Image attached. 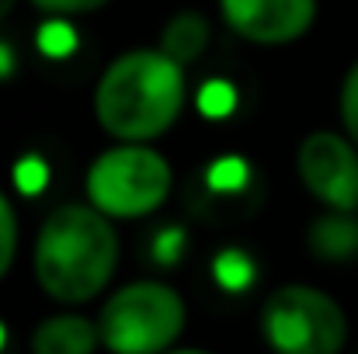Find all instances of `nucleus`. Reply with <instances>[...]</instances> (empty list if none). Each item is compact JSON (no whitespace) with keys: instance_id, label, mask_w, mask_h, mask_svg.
I'll list each match as a JSON object with an SVG mask.
<instances>
[{"instance_id":"nucleus-1","label":"nucleus","mask_w":358,"mask_h":354,"mask_svg":"<svg viewBox=\"0 0 358 354\" xmlns=\"http://www.w3.org/2000/svg\"><path fill=\"white\" fill-rule=\"evenodd\" d=\"M119 267V233L94 205L52 209L35 239V278L63 306H84L105 292Z\"/></svg>"},{"instance_id":"nucleus-2","label":"nucleus","mask_w":358,"mask_h":354,"mask_svg":"<svg viewBox=\"0 0 358 354\" xmlns=\"http://www.w3.org/2000/svg\"><path fill=\"white\" fill-rule=\"evenodd\" d=\"M185 105V70L160 49H132L98 80L94 112L108 135L150 142L164 135Z\"/></svg>"},{"instance_id":"nucleus-3","label":"nucleus","mask_w":358,"mask_h":354,"mask_svg":"<svg viewBox=\"0 0 358 354\" xmlns=\"http://www.w3.org/2000/svg\"><path fill=\"white\" fill-rule=\"evenodd\" d=\"M185 323L188 309L178 288L164 281H132L101 306L98 334L112 354H167Z\"/></svg>"},{"instance_id":"nucleus-4","label":"nucleus","mask_w":358,"mask_h":354,"mask_svg":"<svg viewBox=\"0 0 358 354\" xmlns=\"http://www.w3.org/2000/svg\"><path fill=\"white\" fill-rule=\"evenodd\" d=\"M87 198L108 219H139L157 212L174 184L171 163L146 142L105 149L87 170Z\"/></svg>"},{"instance_id":"nucleus-5","label":"nucleus","mask_w":358,"mask_h":354,"mask_svg":"<svg viewBox=\"0 0 358 354\" xmlns=\"http://www.w3.org/2000/svg\"><path fill=\"white\" fill-rule=\"evenodd\" d=\"M261 337L275 354H341L345 309L313 285H282L261 302Z\"/></svg>"},{"instance_id":"nucleus-6","label":"nucleus","mask_w":358,"mask_h":354,"mask_svg":"<svg viewBox=\"0 0 358 354\" xmlns=\"http://www.w3.org/2000/svg\"><path fill=\"white\" fill-rule=\"evenodd\" d=\"M296 170L306 191L331 212H358V153L338 132H310L299 142Z\"/></svg>"},{"instance_id":"nucleus-7","label":"nucleus","mask_w":358,"mask_h":354,"mask_svg":"<svg viewBox=\"0 0 358 354\" xmlns=\"http://www.w3.org/2000/svg\"><path fill=\"white\" fill-rule=\"evenodd\" d=\"M227 24L257 45H285L310 31L317 0H220Z\"/></svg>"},{"instance_id":"nucleus-8","label":"nucleus","mask_w":358,"mask_h":354,"mask_svg":"<svg viewBox=\"0 0 358 354\" xmlns=\"http://www.w3.org/2000/svg\"><path fill=\"white\" fill-rule=\"evenodd\" d=\"M101 344L98 323L77 313L49 316L31 334V354H94Z\"/></svg>"},{"instance_id":"nucleus-9","label":"nucleus","mask_w":358,"mask_h":354,"mask_svg":"<svg viewBox=\"0 0 358 354\" xmlns=\"http://www.w3.org/2000/svg\"><path fill=\"white\" fill-rule=\"evenodd\" d=\"M310 250L324 260H348L358 253V219L355 212H327L310 226Z\"/></svg>"},{"instance_id":"nucleus-10","label":"nucleus","mask_w":358,"mask_h":354,"mask_svg":"<svg viewBox=\"0 0 358 354\" xmlns=\"http://www.w3.org/2000/svg\"><path fill=\"white\" fill-rule=\"evenodd\" d=\"M209 45V21L195 10H181L174 14L167 24H164V35H160V52H167L174 63H192L206 52Z\"/></svg>"},{"instance_id":"nucleus-11","label":"nucleus","mask_w":358,"mask_h":354,"mask_svg":"<svg viewBox=\"0 0 358 354\" xmlns=\"http://www.w3.org/2000/svg\"><path fill=\"white\" fill-rule=\"evenodd\" d=\"M209 271H213L216 288L227 292V295H243L257 281V260L243 246H223V250H216Z\"/></svg>"},{"instance_id":"nucleus-12","label":"nucleus","mask_w":358,"mask_h":354,"mask_svg":"<svg viewBox=\"0 0 358 354\" xmlns=\"http://www.w3.org/2000/svg\"><path fill=\"white\" fill-rule=\"evenodd\" d=\"M250 174H254V170H250L247 156H240V153H223V156H216V160L206 167L202 181H206L209 195H240V191H247Z\"/></svg>"},{"instance_id":"nucleus-13","label":"nucleus","mask_w":358,"mask_h":354,"mask_svg":"<svg viewBox=\"0 0 358 354\" xmlns=\"http://www.w3.org/2000/svg\"><path fill=\"white\" fill-rule=\"evenodd\" d=\"M237 105H240L237 87H234L230 80H223V77L206 80V84L199 87V94H195V108H199V115L209 118V121H223V118H230L234 112H237Z\"/></svg>"},{"instance_id":"nucleus-14","label":"nucleus","mask_w":358,"mask_h":354,"mask_svg":"<svg viewBox=\"0 0 358 354\" xmlns=\"http://www.w3.org/2000/svg\"><path fill=\"white\" fill-rule=\"evenodd\" d=\"M35 45H38V52H42L45 59H70V56L77 52V45H80V35H77V28H73L70 21L49 17V21L38 24Z\"/></svg>"},{"instance_id":"nucleus-15","label":"nucleus","mask_w":358,"mask_h":354,"mask_svg":"<svg viewBox=\"0 0 358 354\" xmlns=\"http://www.w3.org/2000/svg\"><path fill=\"white\" fill-rule=\"evenodd\" d=\"M10 177H14V188H17L24 198H35V195H42V191L49 188L52 170H49V160H45L42 153H24V156L14 163Z\"/></svg>"},{"instance_id":"nucleus-16","label":"nucleus","mask_w":358,"mask_h":354,"mask_svg":"<svg viewBox=\"0 0 358 354\" xmlns=\"http://www.w3.org/2000/svg\"><path fill=\"white\" fill-rule=\"evenodd\" d=\"M185 250H188V230H185V226H164V230H157L153 239H150V260H153L157 267H174V264H181Z\"/></svg>"},{"instance_id":"nucleus-17","label":"nucleus","mask_w":358,"mask_h":354,"mask_svg":"<svg viewBox=\"0 0 358 354\" xmlns=\"http://www.w3.org/2000/svg\"><path fill=\"white\" fill-rule=\"evenodd\" d=\"M14 253H17V216L0 191V278L10 271Z\"/></svg>"},{"instance_id":"nucleus-18","label":"nucleus","mask_w":358,"mask_h":354,"mask_svg":"<svg viewBox=\"0 0 358 354\" xmlns=\"http://www.w3.org/2000/svg\"><path fill=\"white\" fill-rule=\"evenodd\" d=\"M341 121L348 139L358 146V63L348 70L345 84H341Z\"/></svg>"},{"instance_id":"nucleus-19","label":"nucleus","mask_w":358,"mask_h":354,"mask_svg":"<svg viewBox=\"0 0 358 354\" xmlns=\"http://www.w3.org/2000/svg\"><path fill=\"white\" fill-rule=\"evenodd\" d=\"M31 3L42 10H52V14H84V10L105 7L108 0H31Z\"/></svg>"},{"instance_id":"nucleus-20","label":"nucleus","mask_w":358,"mask_h":354,"mask_svg":"<svg viewBox=\"0 0 358 354\" xmlns=\"http://www.w3.org/2000/svg\"><path fill=\"white\" fill-rule=\"evenodd\" d=\"M17 70V56H14V45L0 38V80H10Z\"/></svg>"},{"instance_id":"nucleus-21","label":"nucleus","mask_w":358,"mask_h":354,"mask_svg":"<svg viewBox=\"0 0 358 354\" xmlns=\"http://www.w3.org/2000/svg\"><path fill=\"white\" fill-rule=\"evenodd\" d=\"M3 344H7V327H3V320H0V351H3Z\"/></svg>"},{"instance_id":"nucleus-22","label":"nucleus","mask_w":358,"mask_h":354,"mask_svg":"<svg viewBox=\"0 0 358 354\" xmlns=\"http://www.w3.org/2000/svg\"><path fill=\"white\" fill-rule=\"evenodd\" d=\"M10 7H14V0H0V17H3V14H7Z\"/></svg>"},{"instance_id":"nucleus-23","label":"nucleus","mask_w":358,"mask_h":354,"mask_svg":"<svg viewBox=\"0 0 358 354\" xmlns=\"http://www.w3.org/2000/svg\"><path fill=\"white\" fill-rule=\"evenodd\" d=\"M167 354H206V351H167Z\"/></svg>"}]
</instances>
